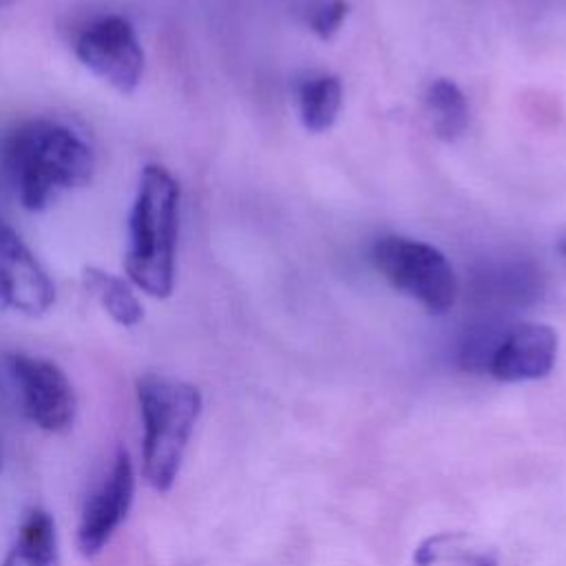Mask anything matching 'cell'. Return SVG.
<instances>
[{
  "mask_svg": "<svg viewBox=\"0 0 566 566\" xmlns=\"http://www.w3.org/2000/svg\"><path fill=\"white\" fill-rule=\"evenodd\" d=\"M93 172L91 144L57 119L20 122L0 139V175L29 212L46 210L62 195L86 186Z\"/></svg>",
  "mask_w": 566,
  "mask_h": 566,
  "instance_id": "cell-1",
  "label": "cell"
},
{
  "mask_svg": "<svg viewBox=\"0 0 566 566\" xmlns=\"http://www.w3.org/2000/svg\"><path fill=\"white\" fill-rule=\"evenodd\" d=\"M179 184L159 164L144 166L128 217V281L153 298H168L175 287L179 234Z\"/></svg>",
  "mask_w": 566,
  "mask_h": 566,
  "instance_id": "cell-2",
  "label": "cell"
},
{
  "mask_svg": "<svg viewBox=\"0 0 566 566\" xmlns=\"http://www.w3.org/2000/svg\"><path fill=\"white\" fill-rule=\"evenodd\" d=\"M135 391L144 429L142 473L157 493H168L201 413V391L186 380L159 374L137 378Z\"/></svg>",
  "mask_w": 566,
  "mask_h": 566,
  "instance_id": "cell-3",
  "label": "cell"
},
{
  "mask_svg": "<svg viewBox=\"0 0 566 566\" xmlns=\"http://www.w3.org/2000/svg\"><path fill=\"white\" fill-rule=\"evenodd\" d=\"M371 261L398 292L418 301L427 312L444 314L453 305L458 292L455 274L438 248L389 234L374 243Z\"/></svg>",
  "mask_w": 566,
  "mask_h": 566,
  "instance_id": "cell-4",
  "label": "cell"
},
{
  "mask_svg": "<svg viewBox=\"0 0 566 566\" xmlns=\"http://www.w3.org/2000/svg\"><path fill=\"white\" fill-rule=\"evenodd\" d=\"M77 60L115 91L133 93L144 75V49L135 27L117 13L86 22L73 42Z\"/></svg>",
  "mask_w": 566,
  "mask_h": 566,
  "instance_id": "cell-5",
  "label": "cell"
},
{
  "mask_svg": "<svg viewBox=\"0 0 566 566\" xmlns=\"http://www.w3.org/2000/svg\"><path fill=\"white\" fill-rule=\"evenodd\" d=\"M7 365L27 418L49 433L69 431L77 416V396L62 367L29 354H9Z\"/></svg>",
  "mask_w": 566,
  "mask_h": 566,
  "instance_id": "cell-6",
  "label": "cell"
},
{
  "mask_svg": "<svg viewBox=\"0 0 566 566\" xmlns=\"http://www.w3.org/2000/svg\"><path fill=\"white\" fill-rule=\"evenodd\" d=\"M135 495V469L126 449H117L108 473L88 495L80 522L75 544L80 555L95 557L111 542L119 524L126 520Z\"/></svg>",
  "mask_w": 566,
  "mask_h": 566,
  "instance_id": "cell-7",
  "label": "cell"
},
{
  "mask_svg": "<svg viewBox=\"0 0 566 566\" xmlns=\"http://www.w3.org/2000/svg\"><path fill=\"white\" fill-rule=\"evenodd\" d=\"M0 305L24 316H42L55 305V283L49 272L0 219Z\"/></svg>",
  "mask_w": 566,
  "mask_h": 566,
  "instance_id": "cell-8",
  "label": "cell"
},
{
  "mask_svg": "<svg viewBox=\"0 0 566 566\" xmlns=\"http://www.w3.org/2000/svg\"><path fill=\"white\" fill-rule=\"evenodd\" d=\"M557 358V334L544 323H517L489 356V374L504 382L544 378Z\"/></svg>",
  "mask_w": 566,
  "mask_h": 566,
  "instance_id": "cell-9",
  "label": "cell"
},
{
  "mask_svg": "<svg viewBox=\"0 0 566 566\" xmlns=\"http://www.w3.org/2000/svg\"><path fill=\"white\" fill-rule=\"evenodd\" d=\"M0 566H60L57 531L44 509H31Z\"/></svg>",
  "mask_w": 566,
  "mask_h": 566,
  "instance_id": "cell-10",
  "label": "cell"
},
{
  "mask_svg": "<svg viewBox=\"0 0 566 566\" xmlns=\"http://www.w3.org/2000/svg\"><path fill=\"white\" fill-rule=\"evenodd\" d=\"M82 281L84 287L97 298V303L117 325L135 327L144 321V305L122 276L88 265L84 268Z\"/></svg>",
  "mask_w": 566,
  "mask_h": 566,
  "instance_id": "cell-11",
  "label": "cell"
},
{
  "mask_svg": "<svg viewBox=\"0 0 566 566\" xmlns=\"http://www.w3.org/2000/svg\"><path fill=\"white\" fill-rule=\"evenodd\" d=\"M343 86L336 75H310L298 84L301 122L310 133L327 130L340 111Z\"/></svg>",
  "mask_w": 566,
  "mask_h": 566,
  "instance_id": "cell-12",
  "label": "cell"
},
{
  "mask_svg": "<svg viewBox=\"0 0 566 566\" xmlns=\"http://www.w3.org/2000/svg\"><path fill=\"white\" fill-rule=\"evenodd\" d=\"M427 113L433 133L444 142H455L469 126V106L464 93L451 80H433L424 93Z\"/></svg>",
  "mask_w": 566,
  "mask_h": 566,
  "instance_id": "cell-13",
  "label": "cell"
},
{
  "mask_svg": "<svg viewBox=\"0 0 566 566\" xmlns=\"http://www.w3.org/2000/svg\"><path fill=\"white\" fill-rule=\"evenodd\" d=\"M438 562H460L464 566H497L489 548L475 546L464 533H440L427 537L413 553L416 566H431Z\"/></svg>",
  "mask_w": 566,
  "mask_h": 566,
  "instance_id": "cell-14",
  "label": "cell"
},
{
  "mask_svg": "<svg viewBox=\"0 0 566 566\" xmlns=\"http://www.w3.org/2000/svg\"><path fill=\"white\" fill-rule=\"evenodd\" d=\"M349 4L345 0H325L310 15V29L321 38L329 40L343 24Z\"/></svg>",
  "mask_w": 566,
  "mask_h": 566,
  "instance_id": "cell-15",
  "label": "cell"
},
{
  "mask_svg": "<svg viewBox=\"0 0 566 566\" xmlns=\"http://www.w3.org/2000/svg\"><path fill=\"white\" fill-rule=\"evenodd\" d=\"M559 252L566 256V234L559 239Z\"/></svg>",
  "mask_w": 566,
  "mask_h": 566,
  "instance_id": "cell-16",
  "label": "cell"
},
{
  "mask_svg": "<svg viewBox=\"0 0 566 566\" xmlns=\"http://www.w3.org/2000/svg\"><path fill=\"white\" fill-rule=\"evenodd\" d=\"M13 0H0V9H4V7H9Z\"/></svg>",
  "mask_w": 566,
  "mask_h": 566,
  "instance_id": "cell-17",
  "label": "cell"
},
{
  "mask_svg": "<svg viewBox=\"0 0 566 566\" xmlns=\"http://www.w3.org/2000/svg\"><path fill=\"white\" fill-rule=\"evenodd\" d=\"M2 462H4V453H2V444H0V471H2Z\"/></svg>",
  "mask_w": 566,
  "mask_h": 566,
  "instance_id": "cell-18",
  "label": "cell"
}]
</instances>
